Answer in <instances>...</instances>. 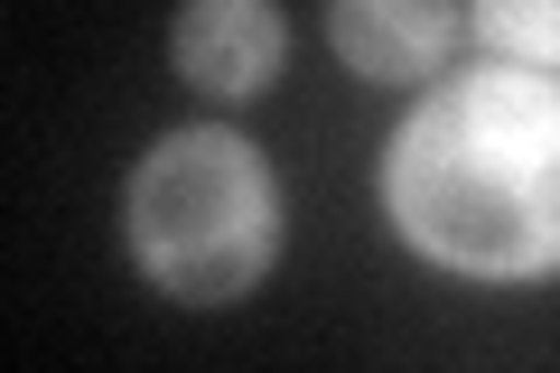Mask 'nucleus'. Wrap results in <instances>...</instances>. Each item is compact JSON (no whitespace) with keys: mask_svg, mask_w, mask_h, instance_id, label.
<instances>
[{"mask_svg":"<svg viewBox=\"0 0 560 373\" xmlns=\"http://www.w3.org/2000/svg\"><path fill=\"white\" fill-rule=\"evenodd\" d=\"M477 28L504 47V66L560 75V0H477Z\"/></svg>","mask_w":560,"mask_h":373,"instance_id":"5","label":"nucleus"},{"mask_svg":"<svg viewBox=\"0 0 560 373\" xmlns=\"http://www.w3.org/2000/svg\"><path fill=\"white\" fill-rule=\"evenodd\" d=\"M131 243L178 299H243L280 253V187L234 131H178L131 177Z\"/></svg>","mask_w":560,"mask_h":373,"instance_id":"2","label":"nucleus"},{"mask_svg":"<svg viewBox=\"0 0 560 373\" xmlns=\"http://www.w3.org/2000/svg\"><path fill=\"white\" fill-rule=\"evenodd\" d=\"M393 224L477 280L560 271V75H458L393 131Z\"/></svg>","mask_w":560,"mask_h":373,"instance_id":"1","label":"nucleus"},{"mask_svg":"<svg viewBox=\"0 0 560 373\" xmlns=\"http://www.w3.org/2000/svg\"><path fill=\"white\" fill-rule=\"evenodd\" d=\"M178 66L206 84V94L243 103L280 75V10L271 0H187L178 20Z\"/></svg>","mask_w":560,"mask_h":373,"instance_id":"3","label":"nucleus"},{"mask_svg":"<svg viewBox=\"0 0 560 373\" xmlns=\"http://www.w3.org/2000/svg\"><path fill=\"white\" fill-rule=\"evenodd\" d=\"M327 28H337L346 66L374 84H401V75H430L458 38V10L448 0H327Z\"/></svg>","mask_w":560,"mask_h":373,"instance_id":"4","label":"nucleus"}]
</instances>
